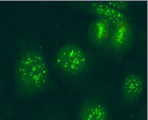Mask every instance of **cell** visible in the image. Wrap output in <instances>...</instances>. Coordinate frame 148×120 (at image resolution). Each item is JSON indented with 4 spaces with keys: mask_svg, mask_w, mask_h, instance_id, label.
<instances>
[{
    "mask_svg": "<svg viewBox=\"0 0 148 120\" xmlns=\"http://www.w3.org/2000/svg\"><path fill=\"white\" fill-rule=\"evenodd\" d=\"M17 92L31 97L42 91L49 81V71L41 52L33 49L25 51L18 60L14 71Z\"/></svg>",
    "mask_w": 148,
    "mask_h": 120,
    "instance_id": "1",
    "label": "cell"
},
{
    "mask_svg": "<svg viewBox=\"0 0 148 120\" xmlns=\"http://www.w3.org/2000/svg\"><path fill=\"white\" fill-rule=\"evenodd\" d=\"M56 62L59 69L69 74L82 71L87 63V57L84 51L77 46L67 44L58 50Z\"/></svg>",
    "mask_w": 148,
    "mask_h": 120,
    "instance_id": "2",
    "label": "cell"
},
{
    "mask_svg": "<svg viewBox=\"0 0 148 120\" xmlns=\"http://www.w3.org/2000/svg\"><path fill=\"white\" fill-rule=\"evenodd\" d=\"M109 41L111 47L119 52L127 51L134 40L133 28L127 19L111 22Z\"/></svg>",
    "mask_w": 148,
    "mask_h": 120,
    "instance_id": "3",
    "label": "cell"
},
{
    "mask_svg": "<svg viewBox=\"0 0 148 120\" xmlns=\"http://www.w3.org/2000/svg\"><path fill=\"white\" fill-rule=\"evenodd\" d=\"M111 21L105 18L95 19L88 30L89 43L95 48H101L109 41L111 30Z\"/></svg>",
    "mask_w": 148,
    "mask_h": 120,
    "instance_id": "4",
    "label": "cell"
},
{
    "mask_svg": "<svg viewBox=\"0 0 148 120\" xmlns=\"http://www.w3.org/2000/svg\"><path fill=\"white\" fill-rule=\"evenodd\" d=\"M108 115L105 104L93 97L84 100L79 109V120H107Z\"/></svg>",
    "mask_w": 148,
    "mask_h": 120,
    "instance_id": "5",
    "label": "cell"
},
{
    "mask_svg": "<svg viewBox=\"0 0 148 120\" xmlns=\"http://www.w3.org/2000/svg\"><path fill=\"white\" fill-rule=\"evenodd\" d=\"M144 88L143 79L139 75L131 74L123 81L122 94L124 101L128 103H133L138 100Z\"/></svg>",
    "mask_w": 148,
    "mask_h": 120,
    "instance_id": "6",
    "label": "cell"
},
{
    "mask_svg": "<svg viewBox=\"0 0 148 120\" xmlns=\"http://www.w3.org/2000/svg\"><path fill=\"white\" fill-rule=\"evenodd\" d=\"M90 9L94 14L100 18H105L111 22L126 19L125 16L118 11L105 3L94 2L90 6Z\"/></svg>",
    "mask_w": 148,
    "mask_h": 120,
    "instance_id": "7",
    "label": "cell"
},
{
    "mask_svg": "<svg viewBox=\"0 0 148 120\" xmlns=\"http://www.w3.org/2000/svg\"><path fill=\"white\" fill-rule=\"evenodd\" d=\"M105 3L118 11L125 10L129 4L128 2L125 1H108Z\"/></svg>",
    "mask_w": 148,
    "mask_h": 120,
    "instance_id": "8",
    "label": "cell"
}]
</instances>
